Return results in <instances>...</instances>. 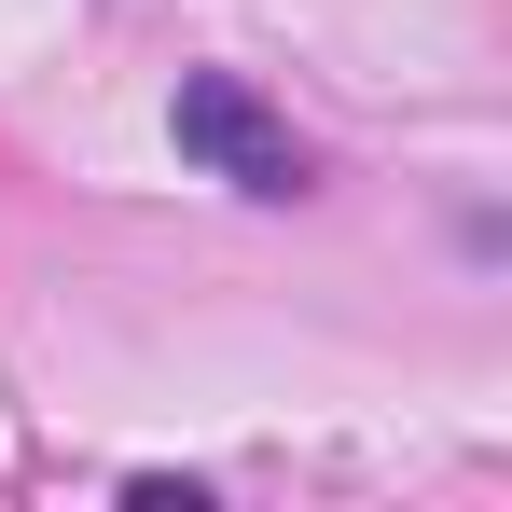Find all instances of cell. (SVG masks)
I'll use <instances>...</instances> for the list:
<instances>
[{
	"mask_svg": "<svg viewBox=\"0 0 512 512\" xmlns=\"http://www.w3.org/2000/svg\"><path fill=\"white\" fill-rule=\"evenodd\" d=\"M167 139L194 153L208 180H236V194H263V208H291V194H319V153L291 139V111L250 84V70H180L167 97Z\"/></svg>",
	"mask_w": 512,
	"mask_h": 512,
	"instance_id": "1",
	"label": "cell"
}]
</instances>
